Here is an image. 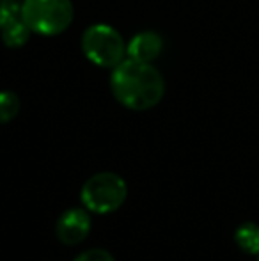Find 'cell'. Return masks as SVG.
I'll return each instance as SVG.
<instances>
[{
  "instance_id": "1",
  "label": "cell",
  "mask_w": 259,
  "mask_h": 261,
  "mask_svg": "<svg viewBox=\"0 0 259 261\" xmlns=\"http://www.w3.org/2000/svg\"><path fill=\"white\" fill-rule=\"evenodd\" d=\"M110 89L116 100L126 109L149 110L162 101L165 80L153 62L128 57L112 69Z\"/></svg>"
},
{
  "instance_id": "2",
  "label": "cell",
  "mask_w": 259,
  "mask_h": 261,
  "mask_svg": "<svg viewBox=\"0 0 259 261\" xmlns=\"http://www.w3.org/2000/svg\"><path fill=\"white\" fill-rule=\"evenodd\" d=\"M73 16L71 0H23L21 4V18L28 31L46 38L63 34Z\"/></svg>"
},
{
  "instance_id": "3",
  "label": "cell",
  "mask_w": 259,
  "mask_h": 261,
  "mask_svg": "<svg viewBox=\"0 0 259 261\" xmlns=\"http://www.w3.org/2000/svg\"><path fill=\"white\" fill-rule=\"evenodd\" d=\"M128 196V185L116 172H98L82 187L80 199L85 210L98 215H107L123 206Z\"/></svg>"
},
{
  "instance_id": "4",
  "label": "cell",
  "mask_w": 259,
  "mask_h": 261,
  "mask_svg": "<svg viewBox=\"0 0 259 261\" xmlns=\"http://www.w3.org/2000/svg\"><path fill=\"white\" fill-rule=\"evenodd\" d=\"M82 52L93 64L100 68L114 69L125 61L126 43L114 27L107 23H96L87 27L82 36Z\"/></svg>"
},
{
  "instance_id": "5",
  "label": "cell",
  "mask_w": 259,
  "mask_h": 261,
  "mask_svg": "<svg viewBox=\"0 0 259 261\" xmlns=\"http://www.w3.org/2000/svg\"><path fill=\"white\" fill-rule=\"evenodd\" d=\"M0 38L9 48H21L31 38V31L21 18V4L14 0L0 4Z\"/></svg>"
},
{
  "instance_id": "6",
  "label": "cell",
  "mask_w": 259,
  "mask_h": 261,
  "mask_svg": "<svg viewBox=\"0 0 259 261\" xmlns=\"http://www.w3.org/2000/svg\"><path fill=\"white\" fill-rule=\"evenodd\" d=\"M91 231V217L83 208H69L59 217L55 226L57 238L64 245H78Z\"/></svg>"
},
{
  "instance_id": "7",
  "label": "cell",
  "mask_w": 259,
  "mask_h": 261,
  "mask_svg": "<svg viewBox=\"0 0 259 261\" xmlns=\"http://www.w3.org/2000/svg\"><path fill=\"white\" fill-rule=\"evenodd\" d=\"M162 48H163L162 36L153 31H146L131 38V41L126 45V55L130 59H135V61L153 62L162 54Z\"/></svg>"
},
{
  "instance_id": "8",
  "label": "cell",
  "mask_w": 259,
  "mask_h": 261,
  "mask_svg": "<svg viewBox=\"0 0 259 261\" xmlns=\"http://www.w3.org/2000/svg\"><path fill=\"white\" fill-rule=\"evenodd\" d=\"M235 240L238 247L247 254H259V226L254 222H243L236 229Z\"/></svg>"
},
{
  "instance_id": "9",
  "label": "cell",
  "mask_w": 259,
  "mask_h": 261,
  "mask_svg": "<svg viewBox=\"0 0 259 261\" xmlns=\"http://www.w3.org/2000/svg\"><path fill=\"white\" fill-rule=\"evenodd\" d=\"M20 112V98L13 91H0V124L13 121Z\"/></svg>"
},
{
  "instance_id": "10",
  "label": "cell",
  "mask_w": 259,
  "mask_h": 261,
  "mask_svg": "<svg viewBox=\"0 0 259 261\" xmlns=\"http://www.w3.org/2000/svg\"><path fill=\"white\" fill-rule=\"evenodd\" d=\"M73 261H116V259L105 249H89V251L78 254Z\"/></svg>"
},
{
  "instance_id": "11",
  "label": "cell",
  "mask_w": 259,
  "mask_h": 261,
  "mask_svg": "<svg viewBox=\"0 0 259 261\" xmlns=\"http://www.w3.org/2000/svg\"><path fill=\"white\" fill-rule=\"evenodd\" d=\"M257 261H259V254H257Z\"/></svg>"
}]
</instances>
